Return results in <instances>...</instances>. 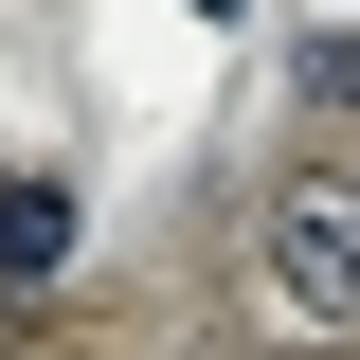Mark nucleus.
I'll return each mask as SVG.
<instances>
[{
  "label": "nucleus",
  "mask_w": 360,
  "mask_h": 360,
  "mask_svg": "<svg viewBox=\"0 0 360 360\" xmlns=\"http://www.w3.org/2000/svg\"><path fill=\"white\" fill-rule=\"evenodd\" d=\"M270 288H288L307 324H360V180H342V162L270 198Z\"/></svg>",
  "instance_id": "obj_1"
},
{
  "label": "nucleus",
  "mask_w": 360,
  "mask_h": 360,
  "mask_svg": "<svg viewBox=\"0 0 360 360\" xmlns=\"http://www.w3.org/2000/svg\"><path fill=\"white\" fill-rule=\"evenodd\" d=\"M72 270V180H0V288Z\"/></svg>",
  "instance_id": "obj_2"
}]
</instances>
